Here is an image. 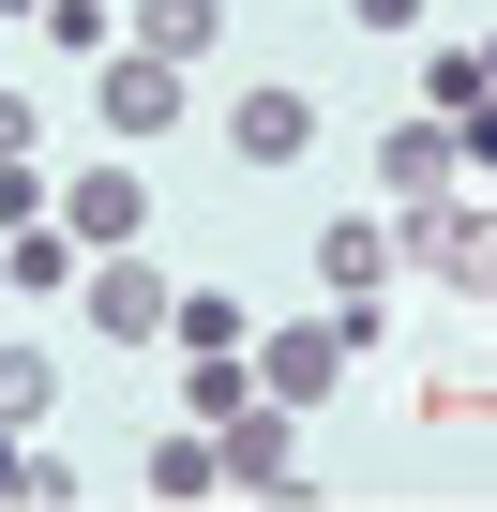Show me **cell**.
I'll use <instances>...</instances> for the list:
<instances>
[{
	"label": "cell",
	"instance_id": "1",
	"mask_svg": "<svg viewBox=\"0 0 497 512\" xmlns=\"http://www.w3.org/2000/svg\"><path fill=\"white\" fill-rule=\"evenodd\" d=\"M362 347H377V302H317V317H287V332H257V392L272 407H332L347 377H362Z\"/></svg>",
	"mask_w": 497,
	"mask_h": 512
},
{
	"label": "cell",
	"instance_id": "2",
	"mask_svg": "<svg viewBox=\"0 0 497 512\" xmlns=\"http://www.w3.org/2000/svg\"><path fill=\"white\" fill-rule=\"evenodd\" d=\"M407 256H422L452 302H497V196H482V181H452L437 211H407Z\"/></svg>",
	"mask_w": 497,
	"mask_h": 512
},
{
	"label": "cell",
	"instance_id": "3",
	"mask_svg": "<svg viewBox=\"0 0 497 512\" xmlns=\"http://www.w3.org/2000/svg\"><path fill=\"white\" fill-rule=\"evenodd\" d=\"M317 136H332V106H317L302 76H257V91L226 106V166H302Z\"/></svg>",
	"mask_w": 497,
	"mask_h": 512
},
{
	"label": "cell",
	"instance_id": "4",
	"mask_svg": "<svg viewBox=\"0 0 497 512\" xmlns=\"http://www.w3.org/2000/svg\"><path fill=\"white\" fill-rule=\"evenodd\" d=\"M91 121H106V151H151V136L181 121V61H151V46H106V76H91Z\"/></svg>",
	"mask_w": 497,
	"mask_h": 512
},
{
	"label": "cell",
	"instance_id": "5",
	"mask_svg": "<svg viewBox=\"0 0 497 512\" xmlns=\"http://www.w3.org/2000/svg\"><path fill=\"white\" fill-rule=\"evenodd\" d=\"M407 272V211H332L317 226V302H377Z\"/></svg>",
	"mask_w": 497,
	"mask_h": 512
},
{
	"label": "cell",
	"instance_id": "6",
	"mask_svg": "<svg viewBox=\"0 0 497 512\" xmlns=\"http://www.w3.org/2000/svg\"><path fill=\"white\" fill-rule=\"evenodd\" d=\"M211 437H226V482H257V497H302V482H317V467H302V407H272V392H241Z\"/></svg>",
	"mask_w": 497,
	"mask_h": 512
},
{
	"label": "cell",
	"instance_id": "7",
	"mask_svg": "<svg viewBox=\"0 0 497 512\" xmlns=\"http://www.w3.org/2000/svg\"><path fill=\"white\" fill-rule=\"evenodd\" d=\"M452 181H467V151H452V121H437V106H407V121L377 136V211H437Z\"/></svg>",
	"mask_w": 497,
	"mask_h": 512
},
{
	"label": "cell",
	"instance_id": "8",
	"mask_svg": "<svg viewBox=\"0 0 497 512\" xmlns=\"http://www.w3.org/2000/svg\"><path fill=\"white\" fill-rule=\"evenodd\" d=\"M76 317H91L106 347H151V332H166V272L121 241V256H91V272H76Z\"/></svg>",
	"mask_w": 497,
	"mask_h": 512
},
{
	"label": "cell",
	"instance_id": "9",
	"mask_svg": "<svg viewBox=\"0 0 497 512\" xmlns=\"http://www.w3.org/2000/svg\"><path fill=\"white\" fill-rule=\"evenodd\" d=\"M61 226H76L91 256H121V241H151V181H136V151H106V166H76V181H61Z\"/></svg>",
	"mask_w": 497,
	"mask_h": 512
},
{
	"label": "cell",
	"instance_id": "10",
	"mask_svg": "<svg viewBox=\"0 0 497 512\" xmlns=\"http://www.w3.org/2000/svg\"><path fill=\"white\" fill-rule=\"evenodd\" d=\"M136 482H151V497H226V437H211V422H151Z\"/></svg>",
	"mask_w": 497,
	"mask_h": 512
},
{
	"label": "cell",
	"instance_id": "11",
	"mask_svg": "<svg viewBox=\"0 0 497 512\" xmlns=\"http://www.w3.org/2000/svg\"><path fill=\"white\" fill-rule=\"evenodd\" d=\"M76 272H91V241H76L61 211H46V226H0V287H31V302H61Z\"/></svg>",
	"mask_w": 497,
	"mask_h": 512
},
{
	"label": "cell",
	"instance_id": "12",
	"mask_svg": "<svg viewBox=\"0 0 497 512\" xmlns=\"http://www.w3.org/2000/svg\"><path fill=\"white\" fill-rule=\"evenodd\" d=\"M121 46H151V61H181V76H196V61L226 46V0H136V16H121Z\"/></svg>",
	"mask_w": 497,
	"mask_h": 512
},
{
	"label": "cell",
	"instance_id": "13",
	"mask_svg": "<svg viewBox=\"0 0 497 512\" xmlns=\"http://www.w3.org/2000/svg\"><path fill=\"white\" fill-rule=\"evenodd\" d=\"M257 392V347H181V422H226Z\"/></svg>",
	"mask_w": 497,
	"mask_h": 512
},
{
	"label": "cell",
	"instance_id": "14",
	"mask_svg": "<svg viewBox=\"0 0 497 512\" xmlns=\"http://www.w3.org/2000/svg\"><path fill=\"white\" fill-rule=\"evenodd\" d=\"M166 347H257L226 287H166Z\"/></svg>",
	"mask_w": 497,
	"mask_h": 512
},
{
	"label": "cell",
	"instance_id": "15",
	"mask_svg": "<svg viewBox=\"0 0 497 512\" xmlns=\"http://www.w3.org/2000/svg\"><path fill=\"white\" fill-rule=\"evenodd\" d=\"M46 407H61V362H46V347H0V422H16V437H31Z\"/></svg>",
	"mask_w": 497,
	"mask_h": 512
},
{
	"label": "cell",
	"instance_id": "16",
	"mask_svg": "<svg viewBox=\"0 0 497 512\" xmlns=\"http://www.w3.org/2000/svg\"><path fill=\"white\" fill-rule=\"evenodd\" d=\"M422 106H437V121H467V106H497V91H482V46H422Z\"/></svg>",
	"mask_w": 497,
	"mask_h": 512
},
{
	"label": "cell",
	"instance_id": "17",
	"mask_svg": "<svg viewBox=\"0 0 497 512\" xmlns=\"http://www.w3.org/2000/svg\"><path fill=\"white\" fill-rule=\"evenodd\" d=\"M31 31H46L61 61H106V46H121V16H106V0H46V16H31Z\"/></svg>",
	"mask_w": 497,
	"mask_h": 512
},
{
	"label": "cell",
	"instance_id": "18",
	"mask_svg": "<svg viewBox=\"0 0 497 512\" xmlns=\"http://www.w3.org/2000/svg\"><path fill=\"white\" fill-rule=\"evenodd\" d=\"M46 211H61V181H46L31 151H0V226H46Z\"/></svg>",
	"mask_w": 497,
	"mask_h": 512
},
{
	"label": "cell",
	"instance_id": "19",
	"mask_svg": "<svg viewBox=\"0 0 497 512\" xmlns=\"http://www.w3.org/2000/svg\"><path fill=\"white\" fill-rule=\"evenodd\" d=\"M347 31H422V0H347Z\"/></svg>",
	"mask_w": 497,
	"mask_h": 512
},
{
	"label": "cell",
	"instance_id": "20",
	"mask_svg": "<svg viewBox=\"0 0 497 512\" xmlns=\"http://www.w3.org/2000/svg\"><path fill=\"white\" fill-rule=\"evenodd\" d=\"M31 136H46V106H31V91H0V151H31Z\"/></svg>",
	"mask_w": 497,
	"mask_h": 512
},
{
	"label": "cell",
	"instance_id": "21",
	"mask_svg": "<svg viewBox=\"0 0 497 512\" xmlns=\"http://www.w3.org/2000/svg\"><path fill=\"white\" fill-rule=\"evenodd\" d=\"M16 467H31V437H16V422H0V497H16Z\"/></svg>",
	"mask_w": 497,
	"mask_h": 512
},
{
	"label": "cell",
	"instance_id": "22",
	"mask_svg": "<svg viewBox=\"0 0 497 512\" xmlns=\"http://www.w3.org/2000/svg\"><path fill=\"white\" fill-rule=\"evenodd\" d=\"M482 91H497V31H482Z\"/></svg>",
	"mask_w": 497,
	"mask_h": 512
},
{
	"label": "cell",
	"instance_id": "23",
	"mask_svg": "<svg viewBox=\"0 0 497 512\" xmlns=\"http://www.w3.org/2000/svg\"><path fill=\"white\" fill-rule=\"evenodd\" d=\"M0 16H46V0H0Z\"/></svg>",
	"mask_w": 497,
	"mask_h": 512
},
{
	"label": "cell",
	"instance_id": "24",
	"mask_svg": "<svg viewBox=\"0 0 497 512\" xmlns=\"http://www.w3.org/2000/svg\"><path fill=\"white\" fill-rule=\"evenodd\" d=\"M0 91H16V76H0Z\"/></svg>",
	"mask_w": 497,
	"mask_h": 512
}]
</instances>
